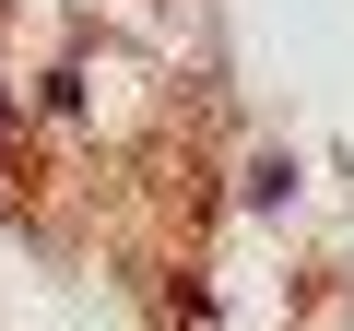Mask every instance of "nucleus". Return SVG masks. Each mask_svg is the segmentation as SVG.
I'll return each mask as SVG.
<instances>
[{"instance_id": "obj_1", "label": "nucleus", "mask_w": 354, "mask_h": 331, "mask_svg": "<svg viewBox=\"0 0 354 331\" xmlns=\"http://www.w3.org/2000/svg\"><path fill=\"white\" fill-rule=\"evenodd\" d=\"M0 118H12V95H0Z\"/></svg>"}]
</instances>
